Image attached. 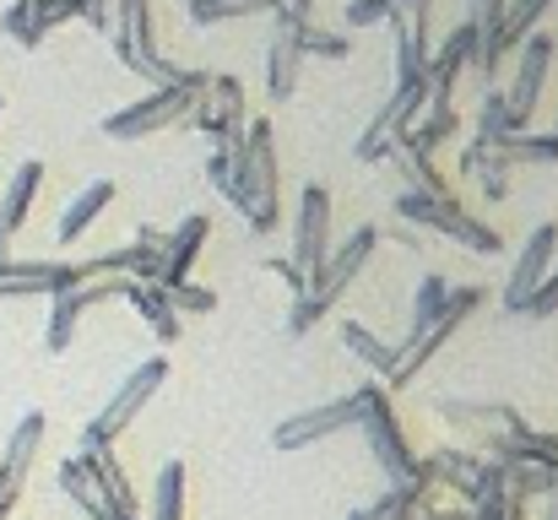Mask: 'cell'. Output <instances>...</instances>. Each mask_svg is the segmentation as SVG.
Listing matches in <instances>:
<instances>
[{"instance_id":"cell-1","label":"cell","mask_w":558,"mask_h":520,"mask_svg":"<svg viewBox=\"0 0 558 520\" xmlns=\"http://www.w3.org/2000/svg\"><path fill=\"white\" fill-rule=\"evenodd\" d=\"M222 153L233 164L228 201L250 217L255 233H271L277 228V142H271V125L266 120H250L244 125V142L239 147H222Z\"/></svg>"},{"instance_id":"cell-2","label":"cell","mask_w":558,"mask_h":520,"mask_svg":"<svg viewBox=\"0 0 558 520\" xmlns=\"http://www.w3.org/2000/svg\"><path fill=\"white\" fill-rule=\"evenodd\" d=\"M374 255H379V228H359V233H348V239H342V250H331V255H326V266H320V277L310 282V293L288 304V337H310V331H315L337 304H342V293L364 277V266H369Z\"/></svg>"},{"instance_id":"cell-3","label":"cell","mask_w":558,"mask_h":520,"mask_svg":"<svg viewBox=\"0 0 558 520\" xmlns=\"http://www.w3.org/2000/svg\"><path fill=\"white\" fill-rule=\"evenodd\" d=\"M206 82H211L206 71H185L180 82H163V87H153L147 98H136L131 109L109 114L98 131H104L109 142H142V136H153V131H169V125L190 120V109L201 104Z\"/></svg>"},{"instance_id":"cell-4","label":"cell","mask_w":558,"mask_h":520,"mask_svg":"<svg viewBox=\"0 0 558 520\" xmlns=\"http://www.w3.org/2000/svg\"><path fill=\"white\" fill-rule=\"evenodd\" d=\"M396 217H401L407 228H428V233H439V239H456V244L472 250V255H499V233H494L483 217H472L456 195L401 190V195H396Z\"/></svg>"},{"instance_id":"cell-5","label":"cell","mask_w":558,"mask_h":520,"mask_svg":"<svg viewBox=\"0 0 558 520\" xmlns=\"http://www.w3.org/2000/svg\"><path fill=\"white\" fill-rule=\"evenodd\" d=\"M163 379H169V358L158 352V358H147V363H136L125 379H120V390L109 396V407L82 428V450H109L142 412H147V401L163 390Z\"/></svg>"},{"instance_id":"cell-6","label":"cell","mask_w":558,"mask_h":520,"mask_svg":"<svg viewBox=\"0 0 558 520\" xmlns=\"http://www.w3.org/2000/svg\"><path fill=\"white\" fill-rule=\"evenodd\" d=\"M109 33H114V55H120V65H131V71L147 76L153 87L185 76V65L163 60L158 44H153V0H109Z\"/></svg>"},{"instance_id":"cell-7","label":"cell","mask_w":558,"mask_h":520,"mask_svg":"<svg viewBox=\"0 0 558 520\" xmlns=\"http://www.w3.org/2000/svg\"><path fill=\"white\" fill-rule=\"evenodd\" d=\"M369 385H359V390H348V396H337V401H320V407H310V412H293V418H282L277 428H271V450H310V445H320V439H331V434H342V428H359V418H364V407H369Z\"/></svg>"},{"instance_id":"cell-8","label":"cell","mask_w":558,"mask_h":520,"mask_svg":"<svg viewBox=\"0 0 558 520\" xmlns=\"http://www.w3.org/2000/svg\"><path fill=\"white\" fill-rule=\"evenodd\" d=\"M359 428H364V439H369L374 467L385 472V483H412L417 456H412V445H407V434H401V423H396V412H390V385L374 379L369 407H364Z\"/></svg>"},{"instance_id":"cell-9","label":"cell","mask_w":558,"mask_h":520,"mask_svg":"<svg viewBox=\"0 0 558 520\" xmlns=\"http://www.w3.org/2000/svg\"><path fill=\"white\" fill-rule=\"evenodd\" d=\"M423 104H428V71H417V76H396V93L385 98V109L374 114L369 131L359 136L353 158H359V164H379V158L390 153V142L423 114Z\"/></svg>"},{"instance_id":"cell-10","label":"cell","mask_w":558,"mask_h":520,"mask_svg":"<svg viewBox=\"0 0 558 520\" xmlns=\"http://www.w3.org/2000/svg\"><path fill=\"white\" fill-rule=\"evenodd\" d=\"M548 5H554V0H510L505 16H499L488 33H477V60H472V65H477L483 87L499 82V65H505V60L537 33V22L548 16Z\"/></svg>"},{"instance_id":"cell-11","label":"cell","mask_w":558,"mask_h":520,"mask_svg":"<svg viewBox=\"0 0 558 520\" xmlns=\"http://www.w3.org/2000/svg\"><path fill=\"white\" fill-rule=\"evenodd\" d=\"M483 299H488L483 288H450V299H445L439 321H434V326H428L423 337H412V342H407L401 352H396L390 385H407V379H412V374H417V368H423V363H428V358L439 352V347H445L450 337H456V331H461V321H472V315L483 310Z\"/></svg>"},{"instance_id":"cell-12","label":"cell","mask_w":558,"mask_h":520,"mask_svg":"<svg viewBox=\"0 0 558 520\" xmlns=\"http://www.w3.org/2000/svg\"><path fill=\"white\" fill-rule=\"evenodd\" d=\"M190 125L211 142V147H239L244 142V87L233 76H211L201 104L190 109Z\"/></svg>"},{"instance_id":"cell-13","label":"cell","mask_w":558,"mask_h":520,"mask_svg":"<svg viewBox=\"0 0 558 520\" xmlns=\"http://www.w3.org/2000/svg\"><path fill=\"white\" fill-rule=\"evenodd\" d=\"M326 255H331V190L326 184H304V195H299V233H293V266L315 282Z\"/></svg>"},{"instance_id":"cell-14","label":"cell","mask_w":558,"mask_h":520,"mask_svg":"<svg viewBox=\"0 0 558 520\" xmlns=\"http://www.w3.org/2000/svg\"><path fill=\"white\" fill-rule=\"evenodd\" d=\"M554 49L558 44L548 38V33H532V38L515 49V76H510V87H505V109L515 114L521 131L532 125V109H537V98H543V82H548Z\"/></svg>"},{"instance_id":"cell-15","label":"cell","mask_w":558,"mask_h":520,"mask_svg":"<svg viewBox=\"0 0 558 520\" xmlns=\"http://www.w3.org/2000/svg\"><path fill=\"white\" fill-rule=\"evenodd\" d=\"M120 293H125V277H93V282H82V288L54 293V299H49V326H44L49 352H71V337H76L87 304H104V299H120Z\"/></svg>"},{"instance_id":"cell-16","label":"cell","mask_w":558,"mask_h":520,"mask_svg":"<svg viewBox=\"0 0 558 520\" xmlns=\"http://www.w3.org/2000/svg\"><path fill=\"white\" fill-rule=\"evenodd\" d=\"M82 266H65V261H0V299H54L65 288H82Z\"/></svg>"},{"instance_id":"cell-17","label":"cell","mask_w":558,"mask_h":520,"mask_svg":"<svg viewBox=\"0 0 558 520\" xmlns=\"http://www.w3.org/2000/svg\"><path fill=\"white\" fill-rule=\"evenodd\" d=\"M554 250H558V228L554 222H537L532 239H526V250H521V261H515V271H510V282H505V315H521L526 310V299L537 293V282L554 271Z\"/></svg>"},{"instance_id":"cell-18","label":"cell","mask_w":558,"mask_h":520,"mask_svg":"<svg viewBox=\"0 0 558 520\" xmlns=\"http://www.w3.org/2000/svg\"><path fill=\"white\" fill-rule=\"evenodd\" d=\"M206 239H211V217H206V211H190L174 233H163V244H158V277H153V282H158V288L190 282V266H195V255H201Z\"/></svg>"},{"instance_id":"cell-19","label":"cell","mask_w":558,"mask_h":520,"mask_svg":"<svg viewBox=\"0 0 558 520\" xmlns=\"http://www.w3.org/2000/svg\"><path fill=\"white\" fill-rule=\"evenodd\" d=\"M396 27V76L428 71V0H401L390 11Z\"/></svg>"},{"instance_id":"cell-20","label":"cell","mask_w":558,"mask_h":520,"mask_svg":"<svg viewBox=\"0 0 558 520\" xmlns=\"http://www.w3.org/2000/svg\"><path fill=\"white\" fill-rule=\"evenodd\" d=\"M76 467H82L87 488H93V494H98L109 510H120V516H136V488H131L125 467H120L109 450H82V456H76Z\"/></svg>"},{"instance_id":"cell-21","label":"cell","mask_w":558,"mask_h":520,"mask_svg":"<svg viewBox=\"0 0 558 520\" xmlns=\"http://www.w3.org/2000/svg\"><path fill=\"white\" fill-rule=\"evenodd\" d=\"M38 184H44V164H38V158L16 164L11 179H5V195H0V228H5L11 239L22 233V222H27L33 201H38Z\"/></svg>"},{"instance_id":"cell-22","label":"cell","mask_w":558,"mask_h":520,"mask_svg":"<svg viewBox=\"0 0 558 520\" xmlns=\"http://www.w3.org/2000/svg\"><path fill=\"white\" fill-rule=\"evenodd\" d=\"M271 16H277V27L299 44V55H320V60H348V55H353L348 33H331V27H320L315 16H288V11H271Z\"/></svg>"},{"instance_id":"cell-23","label":"cell","mask_w":558,"mask_h":520,"mask_svg":"<svg viewBox=\"0 0 558 520\" xmlns=\"http://www.w3.org/2000/svg\"><path fill=\"white\" fill-rule=\"evenodd\" d=\"M434 412H439L456 434H494V428L521 423V412H515V407H499V401H439Z\"/></svg>"},{"instance_id":"cell-24","label":"cell","mask_w":558,"mask_h":520,"mask_svg":"<svg viewBox=\"0 0 558 520\" xmlns=\"http://www.w3.org/2000/svg\"><path fill=\"white\" fill-rule=\"evenodd\" d=\"M120 299L136 304V315L158 331V342H174V337H180V310H174V299H169L158 282H125Z\"/></svg>"},{"instance_id":"cell-25","label":"cell","mask_w":558,"mask_h":520,"mask_svg":"<svg viewBox=\"0 0 558 520\" xmlns=\"http://www.w3.org/2000/svg\"><path fill=\"white\" fill-rule=\"evenodd\" d=\"M109 201H114V184H109V179L87 184V190H82V195H76V201L60 211V222H54V239H60V244H76V239H82V233L98 222V211H104Z\"/></svg>"},{"instance_id":"cell-26","label":"cell","mask_w":558,"mask_h":520,"mask_svg":"<svg viewBox=\"0 0 558 520\" xmlns=\"http://www.w3.org/2000/svg\"><path fill=\"white\" fill-rule=\"evenodd\" d=\"M299 65H304V55H299V44L277 27V38H271V55H266V93H271V104H288L293 93H299Z\"/></svg>"},{"instance_id":"cell-27","label":"cell","mask_w":558,"mask_h":520,"mask_svg":"<svg viewBox=\"0 0 558 520\" xmlns=\"http://www.w3.org/2000/svg\"><path fill=\"white\" fill-rule=\"evenodd\" d=\"M428 472H434V488H445L456 499H472V483H477L483 461L472 450H434L428 456Z\"/></svg>"},{"instance_id":"cell-28","label":"cell","mask_w":558,"mask_h":520,"mask_svg":"<svg viewBox=\"0 0 558 520\" xmlns=\"http://www.w3.org/2000/svg\"><path fill=\"white\" fill-rule=\"evenodd\" d=\"M494 158L505 169H526V164H558V131H515L494 147Z\"/></svg>"},{"instance_id":"cell-29","label":"cell","mask_w":558,"mask_h":520,"mask_svg":"<svg viewBox=\"0 0 558 520\" xmlns=\"http://www.w3.org/2000/svg\"><path fill=\"white\" fill-rule=\"evenodd\" d=\"M396 173L407 179V190H417V195H450V184H445V173L434 169V158L428 153H412V147H401V142H390V153H385Z\"/></svg>"},{"instance_id":"cell-30","label":"cell","mask_w":558,"mask_h":520,"mask_svg":"<svg viewBox=\"0 0 558 520\" xmlns=\"http://www.w3.org/2000/svg\"><path fill=\"white\" fill-rule=\"evenodd\" d=\"M461 173H472L488 201H505V195H510V169H505V164L494 158V147H483V142H466V147H461Z\"/></svg>"},{"instance_id":"cell-31","label":"cell","mask_w":558,"mask_h":520,"mask_svg":"<svg viewBox=\"0 0 558 520\" xmlns=\"http://www.w3.org/2000/svg\"><path fill=\"white\" fill-rule=\"evenodd\" d=\"M185 461H163L153 483V520H185Z\"/></svg>"},{"instance_id":"cell-32","label":"cell","mask_w":558,"mask_h":520,"mask_svg":"<svg viewBox=\"0 0 558 520\" xmlns=\"http://www.w3.org/2000/svg\"><path fill=\"white\" fill-rule=\"evenodd\" d=\"M342 347H348V352H353L364 368H374L379 379H390V368H396V347H385L369 331V326H359V321H342Z\"/></svg>"},{"instance_id":"cell-33","label":"cell","mask_w":558,"mask_h":520,"mask_svg":"<svg viewBox=\"0 0 558 520\" xmlns=\"http://www.w3.org/2000/svg\"><path fill=\"white\" fill-rule=\"evenodd\" d=\"M190 22L201 27H217V22H239V16H260V11H277V0H185Z\"/></svg>"},{"instance_id":"cell-34","label":"cell","mask_w":558,"mask_h":520,"mask_svg":"<svg viewBox=\"0 0 558 520\" xmlns=\"http://www.w3.org/2000/svg\"><path fill=\"white\" fill-rule=\"evenodd\" d=\"M445 299H450V282H445L439 271H428V277L417 282V293H412V331H407V342H412V337H423V331L439 321Z\"/></svg>"},{"instance_id":"cell-35","label":"cell","mask_w":558,"mask_h":520,"mask_svg":"<svg viewBox=\"0 0 558 520\" xmlns=\"http://www.w3.org/2000/svg\"><path fill=\"white\" fill-rule=\"evenodd\" d=\"M521 125H515V114L505 109V93H483V109H477V136L472 142H483V147H499L505 136H515Z\"/></svg>"},{"instance_id":"cell-36","label":"cell","mask_w":558,"mask_h":520,"mask_svg":"<svg viewBox=\"0 0 558 520\" xmlns=\"http://www.w3.org/2000/svg\"><path fill=\"white\" fill-rule=\"evenodd\" d=\"M174 299V310H190V315H211L217 310V293L201 288V282H180V288H163Z\"/></svg>"},{"instance_id":"cell-37","label":"cell","mask_w":558,"mask_h":520,"mask_svg":"<svg viewBox=\"0 0 558 520\" xmlns=\"http://www.w3.org/2000/svg\"><path fill=\"white\" fill-rule=\"evenodd\" d=\"M401 0H348V27H374V22H390V11H396Z\"/></svg>"},{"instance_id":"cell-38","label":"cell","mask_w":558,"mask_h":520,"mask_svg":"<svg viewBox=\"0 0 558 520\" xmlns=\"http://www.w3.org/2000/svg\"><path fill=\"white\" fill-rule=\"evenodd\" d=\"M521 315H537V321L558 315V271H548V277L537 282V293L526 299V310H521Z\"/></svg>"},{"instance_id":"cell-39","label":"cell","mask_w":558,"mask_h":520,"mask_svg":"<svg viewBox=\"0 0 558 520\" xmlns=\"http://www.w3.org/2000/svg\"><path fill=\"white\" fill-rule=\"evenodd\" d=\"M266 271H271V277H282L293 299H304V293H310V277H304V271H299L288 255H266Z\"/></svg>"},{"instance_id":"cell-40","label":"cell","mask_w":558,"mask_h":520,"mask_svg":"<svg viewBox=\"0 0 558 520\" xmlns=\"http://www.w3.org/2000/svg\"><path fill=\"white\" fill-rule=\"evenodd\" d=\"M206 184H211L217 195H228V190H233V164H228V153H222V147H211V158H206Z\"/></svg>"},{"instance_id":"cell-41","label":"cell","mask_w":558,"mask_h":520,"mask_svg":"<svg viewBox=\"0 0 558 520\" xmlns=\"http://www.w3.org/2000/svg\"><path fill=\"white\" fill-rule=\"evenodd\" d=\"M505 5H510V0H477V11H472V22H477V33H488V27H494V22L505 16Z\"/></svg>"},{"instance_id":"cell-42","label":"cell","mask_w":558,"mask_h":520,"mask_svg":"<svg viewBox=\"0 0 558 520\" xmlns=\"http://www.w3.org/2000/svg\"><path fill=\"white\" fill-rule=\"evenodd\" d=\"M82 22L98 27V33H109V0H82Z\"/></svg>"},{"instance_id":"cell-43","label":"cell","mask_w":558,"mask_h":520,"mask_svg":"<svg viewBox=\"0 0 558 520\" xmlns=\"http://www.w3.org/2000/svg\"><path fill=\"white\" fill-rule=\"evenodd\" d=\"M537 505H543V516L537 520H558V483H554V494H548V499H537Z\"/></svg>"},{"instance_id":"cell-44","label":"cell","mask_w":558,"mask_h":520,"mask_svg":"<svg viewBox=\"0 0 558 520\" xmlns=\"http://www.w3.org/2000/svg\"><path fill=\"white\" fill-rule=\"evenodd\" d=\"M0 261H11V233L0 228Z\"/></svg>"},{"instance_id":"cell-45","label":"cell","mask_w":558,"mask_h":520,"mask_svg":"<svg viewBox=\"0 0 558 520\" xmlns=\"http://www.w3.org/2000/svg\"><path fill=\"white\" fill-rule=\"evenodd\" d=\"M348 520H364V510H353V516H348Z\"/></svg>"},{"instance_id":"cell-46","label":"cell","mask_w":558,"mask_h":520,"mask_svg":"<svg viewBox=\"0 0 558 520\" xmlns=\"http://www.w3.org/2000/svg\"><path fill=\"white\" fill-rule=\"evenodd\" d=\"M0 109H5V98H0Z\"/></svg>"}]
</instances>
